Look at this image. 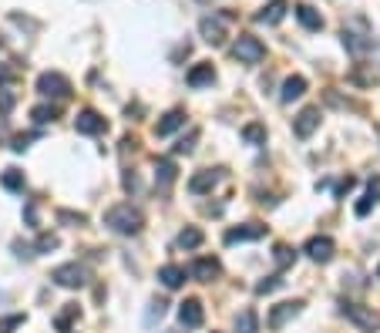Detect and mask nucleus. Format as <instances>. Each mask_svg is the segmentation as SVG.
I'll use <instances>...</instances> for the list:
<instances>
[{
  "label": "nucleus",
  "mask_w": 380,
  "mask_h": 333,
  "mask_svg": "<svg viewBox=\"0 0 380 333\" xmlns=\"http://www.w3.org/2000/svg\"><path fill=\"white\" fill-rule=\"evenodd\" d=\"M104 226L111 232H118V236H135V232H142V226H145V216L131 202H118L104 212Z\"/></svg>",
  "instance_id": "1"
},
{
  "label": "nucleus",
  "mask_w": 380,
  "mask_h": 333,
  "mask_svg": "<svg viewBox=\"0 0 380 333\" xmlns=\"http://www.w3.org/2000/svg\"><path fill=\"white\" fill-rule=\"evenodd\" d=\"M232 54H236V61H243V64H259V61L266 57V48H263V41L253 37V34H239V41L232 44Z\"/></svg>",
  "instance_id": "2"
},
{
  "label": "nucleus",
  "mask_w": 380,
  "mask_h": 333,
  "mask_svg": "<svg viewBox=\"0 0 380 333\" xmlns=\"http://www.w3.org/2000/svg\"><path fill=\"white\" fill-rule=\"evenodd\" d=\"M37 91L44 98H68L71 95V81L64 75H57V71H44V75L37 77Z\"/></svg>",
  "instance_id": "3"
},
{
  "label": "nucleus",
  "mask_w": 380,
  "mask_h": 333,
  "mask_svg": "<svg viewBox=\"0 0 380 333\" xmlns=\"http://www.w3.org/2000/svg\"><path fill=\"white\" fill-rule=\"evenodd\" d=\"M51 280L57 283V286H64V289H81V286L88 283V269L77 266V263H64V266H57L51 273Z\"/></svg>",
  "instance_id": "4"
},
{
  "label": "nucleus",
  "mask_w": 380,
  "mask_h": 333,
  "mask_svg": "<svg viewBox=\"0 0 380 333\" xmlns=\"http://www.w3.org/2000/svg\"><path fill=\"white\" fill-rule=\"evenodd\" d=\"M343 313H347V320H354L363 333L380 330V313H377V310L360 307V303H343Z\"/></svg>",
  "instance_id": "5"
},
{
  "label": "nucleus",
  "mask_w": 380,
  "mask_h": 333,
  "mask_svg": "<svg viewBox=\"0 0 380 333\" xmlns=\"http://www.w3.org/2000/svg\"><path fill=\"white\" fill-rule=\"evenodd\" d=\"M75 129L81 131V135H102L104 129H108V122H104L98 111H91V108H84V111H77L75 118Z\"/></svg>",
  "instance_id": "6"
},
{
  "label": "nucleus",
  "mask_w": 380,
  "mask_h": 333,
  "mask_svg": "<svg viewBox=\"0 0 380 333\" xmlns=\"http://www.w3.org/2000/svg\"><path fill=\"white\" fill-rule=\"evenodd\" d=\"M333 239H327V236H313L310 242H306V256L313 259V263H330L333 259Z\"/></svg>",
  "instance_id": "7"
},
{
  "label": "nucleus",
  "mask_w": 380,
  "mask_h": 333,
  "mask_svg": "<svg viewBox=\"0 0 380 333\" xmlns=\"http://www.w3.org/2000/svg\"><path fill=\"white\" fill-rule=\"evenodd\" d=\"M266 236V226H259V222H246V226H236V229L226 232V242H249V239H263Z\"/></svg>",
  "instance_id": "8"
},
{
  "label": "nucleus",
  "mask_w": 380,
  "mask_h": 333,
  "mask_svg": "<svg viewBox=\"0 0 380 333\" xmlns=\"http://www.w3.org/2000/svg\"><path fill=\"white\" fill-rule=\"evenodd\" d=\"M178 320H182V327H202V320H205L202 303L199 300H185L178 307Z\"/></svg>",
  "instance_id": "9"
},
{
  "label": "nucleus",
  "mask_w": 380,
  "mask_h": 333,
  "mask_svg": "<svg viewBox=\"0 0 380 333\" xmlns=\"http://www.w3.org/2000/svg\"><path fill=\"white\" fill-rule=\"evenodd\" d=\"M316 125H320V108H303L300 118H296V125H293V131H296L300 138H310V135L316 131Z\"/></svg>",
  "instance_id": "10"
},
{
  "label": "nucleus",
  "mask_w": 380,
  "mask_h": 333,
  "mask_svg": "<svg viewBox=\"0 0 380 333\" xmlns=\"http://www.w3.org/2000/svg\"><path fill=\"white\" fill-rule=\"evenodd\" d=\"M192 276H196L199 283H212L216 276H219V259H212V256L196 259V263H192Z\"/></svg>",
  "instance_id": "11"
},
{
  "label": "nucleus",
  "mask_w": 380,
  "mask_h": 333,
  "mask_svg": "<svg viewBox=\"0 0 380 333\" xmlns=\"http://www.w3.org/2000/svg\"><path fill=\"white\" fill-rule=\"evenodd\" d=\"M300 310H303V303H300V300H293V303H279V307L269 313V327H273V330H279V327H283L286 320H293Z\"/></svg>",
  "instance_id": "12"
},
{
  "label": "nucleus",
  "mask_w": 380,
  "mask_h": 333,
  "mask_svg": "<svg viewBox=\"0 0 380 333\" xmlns=\"http://www.w3.org/2000/svg\"><path fill=\"white\" fill-rule=\"evenodd\" d=\"M199 30H202V37L209 44H222V37H226V24H222L219 17H202Z\"/></svg>",
  "instance_id": "13"
},
{
  "label": "nucleus",
  "mask_w": 380,
  "mask_h": 333,
  "mask_svg": "<svg viewBox=\"0 0 380 333\" xmlns=\"http://www.w3.org/2000/svg\"><path fill=\"white\" fill-rule=\"evenodd\" d=\"M182 125H185V111H169V115H162V122H158V125H155V135H158V138H165V135H172V131L175 129H182Z\"/></svg>",
  "instance_id": "14"
},
{
  "label": "nucleus",
  "mask_w": 380,
  "mask_h": 333,
  "mask_svg": "<svg viewBox=\"0 0 380 333\" xmlns=\"http://www.w3.org/2000/svg\"><path fill=\"white\" fill-rule=\"evenodd\" d=\"M216 182H219V172H216V169H205V172H199V175H192V182H189V192L202 196V192H209Z\"/></svg>",
  "instance_id": "15"
},
{
  "label": "nucleus",
  "mask_w": 380,
  "mask_h": 333,
  "mask_svg": "<svg viewBox=\"0 0 380 333\" xmlns=\"http://www.w3.org/2000/svg\"><path fill=\"white\" fill-rule=\"evenodd\" d=\"M158 280H162V286H169V289H178V286L185 283V269L175 266V263H169V266L158 269Z\"/></svg>",
  "instance_id": "16"
},
{
  "label": "nucleus",
  "mask_w": 380,
  "mask_h": 333,
  "mask_svg": "<svg viewBox=\"0 0 380 333\" xmlns=\"http://www.w3.org/2000/svg\"><path fill=\"white\" fill-rule=\"evenodd\" d=\"M303 91H306V77H286V81H283V95H279V98H283V102L289 104V102H296V98H303Z\"/></svg>",
  "instance_id": "17"
},
{
  "label": "nucleus",
  "mask_w": 380,
  "mask_h": 333,
  "mask_svg": "<svg viewBox=\"0 0 380 333\" xmlns=\"http://www.w3.org/2000/svg\"><path fill=\"white\" fill-rule=\"evenodd\" d=\"M283 14H286V0H273L269 7H263V10L256 14V21H259V24H279Z\"/></svg>",
  "instance_id": "18"
},
{
  "label": "nucleus",
  "mask_w": 380,
  "mask_h": 333,
  "mask_svg": "<svg viewBox=\"0 0 380 333\" xmlns=\"http://www.w3.org/2000/svg\"><path fill=\"white\" fill-rule=\"evenodd\" d=\"M202 229H196V226H185V229L178 232V249H199V246H202Z\"/></svg>",
  "instance_id": "19"
},
{
  "label": "nucleus",
  "mask_w": 380,
  "mask_h": 333,
  "mask_svg": "<svg viewBox=\"0 0 380 333\" xmlns=\"http://www.w3.org/2000/svg\"><path fill=\"white\" fill-rule=\"evenodd\" d=\"M212 81H216V68L212 64H196L189 71V84L192 88H202V84H212Z\"/></svg>",
  "instance_id": "20"
},
{
  "label": "nucleus",
  "mask_w": 380,
  "mask_h": 333,
  "mask_svg": "<svg viewBox=\"0 0 380 333\" xmlns=\"http://www.w3.org/2000/svg\"><path fill=\"white\" fill-rule=\"evenodd\" d=\"M296 17H300V24H303L306 30H320V27H323V17H320L310 3H300V7H296Z\"/></svg>",
  "instance_id": "21"
},
{
  "label": "nucleus",
  "mask_w": 380,
  "mask_h": 333,
  "mask_svg": "<svg viewBox=\"0 0 380 333\" xmlns=\"http://www.w3.org/2000/svg\"><path fill=\"white\" fill-rule=\"evenodd\" d=\"M155 182H158L162 189H169V185L175 182V165H172L169 158H162V162L155 165Z\"/></svg>",
  "instance_id": "22"
},
{
  "label": "nucleus",
  "mask_w": 380,
  "mask_h": 333,
  "mask_svg": "<svg viewBox=\"0 0 380 333\" xmlns=\"http://www.w3.org/2000/svg\"><path fill=\"white\" fill-rule=\"evenodd\" d=\"M259 330V316H256V310H243L239 316H236V333H256Z\"/></svg>",
  "instance_id": "23"
},
{
  "label": "nucleus",
  "mask_w": 380,
  "mask_h": 333,
  "mask_svg": "<svg viewBox=\"0 0 380 333\" xmlns=\"http://www.w3.org/2000/svg\"><path fill=\"white\" fill-rule=\"evenodd\" d=\"M77 320V307L75 303H68V307L57 313V320H54V327H57V333H68L71 330V323Z\"/></svg>",
  "instance_id": "24"
},
{
  "label": "nucleus",
  "mask_w": 380,
  "mask_h": 333,
  "mask_svg": "<svg viewBox=\"0 0 380 333\" xmlns=\"http://www.w3.org/2000/svg\"><path fill=\"white\" fill-rule=\"evenodd\" d=\"M0 182H3V189H10V192H24V172H21V169H7Z\"/></svg>",
  "instance_id": "25"
},
{
  "label": "nucleus",
  "mask_w": 380,
  "mask_h": 333,
  "mask_svg": "<svg viewBox=\"0 0 380 333\" xmlns=\"http://www.w3.org/2000/svg\"><path fill=\"white\" fill-rule=\"evenodd\" d=\"M30 118H34L37 125H48V122L57 118V108H54V104H37V108L30 111Z\"/></svg>",
  "instance_id": "26"
},
{
  "label": "nucleus",
  "mask_w": 380,
  "mask_h": 333,
  "mask_svg": "<svg viewBox=\"0 0 380 333\" xmlns=\"http://www.w3.org/2000/svg\"><path fill=\"white\" fill-rule=\"evenodd\" d=\"M243 138H246L249 145H259V142H266V129H263V125H246V129H243Z\"/></svg>",
  "instance_id": "27"
},
{
  "label": "nucleus",
  "mask_w": 380,
  "mask_h": 333,
  "mask_svg": "<svg viewBox=\"0 0 380 333\" xmlns=\"http://www.w3.org/2000/svg\"><path fill=\"white\" fill-rule=\"evenodd\" d=\"M24 323V313H10V316H0V333H14Z\"/></svg>",
  "instance_id": "28"
},
{
  "label": "nucleus",
  "mask_w": 380,
  "mask_h": 333,
  "mask_svg": "<svg viewBox=\"0 0 380 333\" xmlns=\"http://www.w3.org/2000/svg\"><path fill=\"white\" fill-rule=\"evenodd\" d=\"M196 142H199V131H189V138H182L172 152H175V155H189L192 149H196Z\"/></svg>",
  "instance_id": "29"
},
{
  "label": "nucleus",
  "mask_w": 380,
  "mask_h": 333,
  "mask_svg": "<svg viewBox=\"0 0 380 333\" xmlns=\"http://www.w3.org/2000/svg\"><path fill=\"white\" fill-rule=\"evenodd\" d=\"M279 276H266V280H259L256 283V293H273V289H279Z\"/></svg>",
  "instance_id": "30"
},
{
  "label": "nucleus",
  "mask_w": 380,
  "mask_h": 333,
  "mask_svg": "<svg viewBox=\"0 0 380 333\" xmlns=\"http://www.w3.org/2000/svg\"><path fill=\"white\" fill-rule=\"evenodd\" d=\"M293 259H296V253H293L289 246H276V263L279 266H289Z\"/></svg>",
  "instance_id": "31"
},
{
  "label": "nucleus",
  "mask_w": 380,
  "mask_h": 333,
  "mask_svg": "<svg viewBox=\"0 0 380 333\" xmlns=\"http://www.w3.org/2000/svg\"><path fill=\"white\" fill-rule=\"evenodd\" d=\"M10 108H14V91H10V88H0V111L7 115Z\"/></svg>",
  "instance_id": "32"
},
{
  "label": "nucleus",
  "mask_w": 380,
  "mask_h": 333,
  "mask_svg": "<svg viewBox=\"0 0 380 333\" xmlns=\"http://www.w3.org/2000/svg\"><path fill=\"white\" fill-rule=\"evenodd\" d=\"M61 222H71V226H84V216L81 212H57Z\"/></svg>",
  "instance_id": "33"
},
{
  "label": "nucleus",
  "mask_w": 380,
  "mask_h": 333,
  "mask_svg": "<svg viewBox=\"0 0 380 333\" xmlns=\"http://www.w3.org/2000/svg\"><path fill=\"white\" fill-rule=\"evenodd\" d=\"M51 249H57V239L54 236H41L37 239V253H51Z\"/></svg>",
  "instance_id": "34"
},
{
  "label": "nucleus",
  "mask_w": 380,
  "mask_h": 333,
  "mask_svg": "<svg viewBox=\"0 0 380 333\" xmlns=\"http://www.w3.org/2000/svg\"><path fill=\"white\" fill-rule=\"evenodd\" d=\"M367 199H370V202H380V175L370 182V189H367Z\"/></svg>",
  "instance_id": "35"
},
{
  "label": "nucleus",
  "mask_w": 380,
  "mask_h": 333,
  "mask_svg": "<svg viewBox=\"0 0 380 333\" xmlns=\"http://www.w3.org/2000/svg\"><path fill=\"white\" fill-rule=\"evenodd\" d=\"M350 189H354V179H343L340 182V189H336V196H347Z\"/></svg>",
  "instance_id": "36"
},
{
  "label": "nucleus",
  "mask_w": 380,
  "mask_h": 333,
  "mask_svg": "<svg viewBox=\"0 0 380 333\" xmlns=\"http://www.w3.org/2000/svg\"><path fill=\"white\" fill-rule=\"evenodd\" d=\"M162 313H165V303H162V300H155V303H152V313H149V316H162Z\"/></svg>",
  "instance_id": "37"
},
{
  "label": "nucleus",
  "mask_w": 380,
  "mask_h": 333,
  "mask_svg": "<svg viewBox=\"0 0 380 333\" xmlns=\"http://www.w3.org/2000/svg\"><path fill=\"white\" fill-rule=\"evenodd\" d=\"M377 280H380V266H377Z\"/></svg>",
  "instance_id": "38"
}]
</instances>
